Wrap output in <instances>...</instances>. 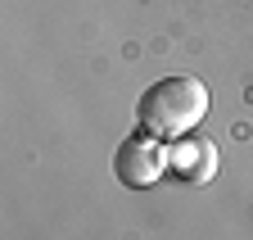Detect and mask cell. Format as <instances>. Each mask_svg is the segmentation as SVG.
<instances>
[{
	"label": "cell",
	"mask_w": 253,
	"mask_h": 240,
	"mask_svg": "<svg viewBox=\"0 0 253 240\" xmlns=\"http://www.w3.org/2000/svg\"><path fill=\"white\" fill-rule=\"evenodd\" d=\"M208 113V86L190 73H172V77H158L149 91L136 104L140 127L163 136V141H181L190 136Z\"/></svg>",
	"instance_id": "cell-1"
},
{
	"label": "cell",
	"mask_w": 253,
	"mask_h": 240,
	"mask_svg": "<svg viewBox=\"0 0 253 240\" xmlns=\"http://www.w3.org/2000/svg\"><path fill=\"white\" fill-rule=\"evenodd\" d=\"M163 172H168V145H163V136H154L145 127L131 132L113 149V177H118L122 186H131V191L154 186Z\"/></svg>",
	"instance_id": "cell-2"
},
{
	"label": "cell",
	"mask_w": 253,
	"mask_h": 240,
	"mask_svg": "<svg viewBox=\"0 0 253 240\" xmlns=\"http://www.w3.org/2000/svg\"><path fill=\"white\" fill-rule=\"evenodd\" d=\"M168 168L181 177V182H190V186H208L217 177V168H221V154L204 136H181V141L168 145Z\"/></svg>",
	"instance_id": "cell-3"
}]
</instances>
